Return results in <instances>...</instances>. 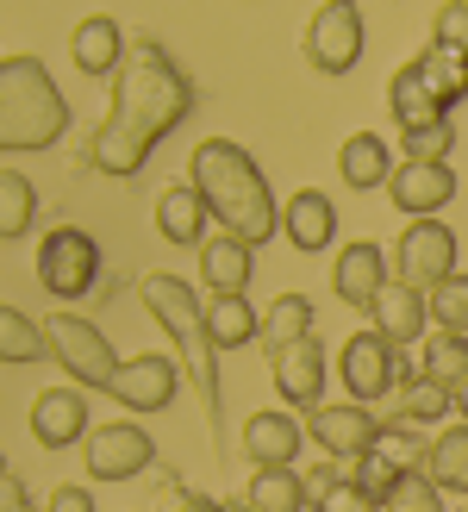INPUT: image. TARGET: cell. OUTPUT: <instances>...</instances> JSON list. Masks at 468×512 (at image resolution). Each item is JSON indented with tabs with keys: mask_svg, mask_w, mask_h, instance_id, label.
Instances as JSON below:
<instances>
[{
	"mask_svg": "<svg viewBox=\"0 0 468 512\" xmlns=\"http://www.w3.org/2000/svg\"><path fill=\"white\" fill-rule=\"evenodd\" d=\"M375 512H444V494H437L425 475H400V488L387 494Z\"/></svg>",
	"mask_w": 468,
	"mask_h": 512,
	"instance_id": "37",
	"label": "cell"
},
{
	"mask_svg": "<svg viewBox=\"0 0 468 512\" xmlns=\"http://www.w3.org/2000/svg\"><path fill=\"white\" fill-rule=\"evenodd\" d=\"M344 475H350V481H356V488H362V494H369L375 506H381L387 494H394V488H400V469H394V463H381V456H375V450H369V456H356V463H350Z\"/></svg>",
	"mask_w": 468,
	"mask_h": 512,
	"instance_id": "38",
	"label": "cell"
},
{
	"mask_svg": "<svg viewBox=\"0 0 468 512\" xmlns=\"http://www.w3.org/2000/svg\"><path fill=\"white\" fill-rule=\"evenodd\" d=\"M337 175H344V188H356V194L387 188L394 182V150H387L381 132H356V138H344V150H337Z\"/></svg>",
	"mask_w": 468,
	"mask_h": 512,
	"instance_id": "22",
	"label": "cell"
},
{
	"mask_svg": "<svg viewBox=\"0 0 468 512\" xmlns=\"http://www.w3.org/2000/svg\"><path fill=\"white\" fill-rule=\"evenodd\" d=\"M312 512H375V500L344 475V481H331L325 494H312Z\"/></svg>",
	"mask_w": 468,
	"mask_h": 512,
	"instance_id": "40",
	"label": "cell"
},
{
	"mask_svg": "<svg viewBox=\"0 0 468 512\" xmlns=\"http://www.w3.org/2000/svg\"><path fill=\"white\" fill-rule=\"evenodd\" d=\"M19 512H38V506H19Z\"/></svg>",
	"mask_w": 468,
	"mask_h": 512,
	"instance_id": "47",
	"label": "cell"
},
{
	"mask_svg": "<svg viewBox=\"0 0 468 512\" xmlns=\"http://www.w3.org/2000/svg\"><path fill=\"white\" fill-rule=\"evenodd\" d=\"M456 413H462V425H468V381L456 388Z\"/></svg>",
	"mask_w": 468,
	"mask_h": 512,
	"instance_id": "44",
	"label": "cell"
},
{
	"mask_svg": "<svg viewBox=\"0 0 468 512\" xmlns=\"http://www.w3.org/2000/svg\"><path fill=\"white\" fill-rule=\"evenodd\" d=\"M337 375H344V388L356 406H375L381 394L400 388V369H394V344L381 338V331H356V338L344 344V356H337Z\"/></svg>",
	"mask_w": 468,
	"mask_h": 512,
	"instance_id": "11",
	"label": "cell"
},
{
	"mask_svg": "<svg viewBox=\"0 0 468 512\" xmlns=\"http://www.w3.org/2000/svg\"><path fill=\"white\" fill-rule=\"evenodd\" d=\"M181 369L175 356H156V350H144V356H132V363H119V375H113V400L125 406V413H163V406L181 394Z\"/></svg>",
	"mask_w": 468,
	"mask_h": 512,
	"instance_id": "12",
	"label": "cell"
},
{
	"mask_svg": "<svg viewBox=\"0 0 468 512\" xmlns=\"http://www.w3.org/2000/svg\"><path fill=\"white\" fill-rule=\"evenodd\" d=\"M381 425L369 406H356V400H337V406H319V413H306V438L319 444L331 463H356V456H369L375 438H381Z\"/></svg>",
	"mask_w": 468,
	"mask_h": 512,
	"instance_id": "10",
	"label": "cell"
},
{
	"mask_svg": "<svg viewBox=\"0 0 468 512\" xmlns=\"http://www.w3.org/2000/svg\"><path fill=\"white\" fill-rule=\"evenodd\" d=\"M194 113V82L188 69H181L175 57L156 38H138L132 50H125V69L113 75V107L107 119L94 125V144L88 157L100 175H138L150 163V150L163 144L169 132H181V119Z\"/></svg>",
	"mask_w": 468,
	"mask_h": 512,
	"instance_id": "1",
	"label": "cell"
},
{
	"mask_svg": "<svg viewBox=\"0 0 468 512\" xmlns=\"http://www.w3.org/2000/svg\"><path fill=\"white\" fill-rule=\"evenodd\" d=\"M225 500H206V494H194V488H181V481H169L163 494H156V512H219Z\"/></svg>",
	"mask_w": 468,
	"mask_h": 512,
	"instance_id": "41",
	"label": "cell"
},
{
	"mask_svg": "<svg viewBox=\"0 0 468 512\" xmlns=\"http://www.w3.org/2000/svg\"><path fill=\"white\" fill-rule=\"evenodd\" d=\"M44 338H50V363L69 369L75 388H100V394H113V375H119V356L107 344V331H100L94 319L82 313H50L44 319Z\"/></svg>",
	"mask_w": 468,
	"mask_h": 512,
	"instance_id": "6",
	"label": "cell"
},
{
	"mask_svg": "<svg viewBox=\"0 0 468 512\" xmlns=\"http://www.w3.org/2000/svg\"><path fill=\"white\" fill-rule=\"evenodd\" d=\"M369 319H375V331L394 350H412V344H425L431 338V300L412 288V281H387V288L375 294V306H369Z\"/></svg>",
	"mask_w": 468,
	"mask_h": 512,
	"instance_id": "13",
	"label": "cell"
},
{
	"mask_svg": "<svg viewBox=\"0 0 468 512\" xmlns=\"http://www.w3.org/2000/svg\"><path fill=\"white\" fill-rule=\"evenodd\" d=\"M275 394L288 406H300V413H319L325 406V344L319 338L275 350Z\"/></svg>",
	"mask_w": 468,
	"mask_h": 512,
	"instance_id": "17",
	"label": "cell"
},
{
	"mask_svg": "<svg viewBox=\"0 0 468 512\" xmlns=\"http://www.w3.org/2000/svg\"><path fill=\"white\" fill-rule=\"evenodd\" d=\"M88 456V475L94 481H138L144 469H156V444L150 431L132 419H113V425H94V438L82 444Z\"/></svg>",
	"mask_w": 468,
	"mask_h": 512,
	"instance_id": "9",
	"label": "cell"
},
{
	"mask_svg": "<svg viewBox=\"0 0 468 512\" xmlns=\"http://www.w3.org/2000/svg\"><path fill=\"white\" fill-rule=\"evenodd\" d=\"M431 325L450 331V338H468V275H450L444 288H431Z\"/></svg>",
	"mask_w": 468,
	"mask_h": 512,
	"instance_id": "35",
	"label": "cell"
},
{
	"mask_svg": "<svg viewBox=\"0 0 468 512\" xmlns=\"http://www.w3.org/2000/svg\"><path fill=\"white\" fill-rule=\"evenodd\" d=\"M250 275H256V250L244 238H231V232H213L200 244V281H206V300H219V294H244L250 288Z\"/></svg>",
	"mask_w": 468,
	"mask_h": 512,
	"instance_id": "20",
	"label": "cell"
},
{
	"mask_svg": "<svg viewBox=\"0 0 468 512\" xmlns=\"http://www.w3.org/2000/svg\"><path fill=\"white\" fill-rule=\"evenodd\" d=\"M394 275L412 281L419 294L444 288V281L456 275V232L444 219H412L400 232V244H394Z\"/></svg>",
	"mask_w": 468,
	"mask_h": 512,
	"instance_id": "8",
	"label": "cell"
},
{
	"mask_svg": "<svg viewBox=\"0 0 468 512\" xmlns=\"http://www.w3.org/2000/svg\"><path fill=\"white\" fill-rule=\"evenodd\" d=\"M306 450V425L281 406H256L244 419V456L250 469H294V456Z\"/></svg>",
	"mask_w": 468,
	"mask_h": 512,
	"instance_id": "14",
	"label": "cell"
},
{
	"mask_svg": "<svg viewBox=\"0 0 468 512\" xmlns=\"http://www.w3.org/2000/svg\"><path fill=\"white\" fill-rule=\"evenodd\" d=\"M406 394V425H437V419H450V406H456V388H444V381H431V375H419V381H412V388H400Z\"/></svg>",
	"mask_w": 468,
	"mask_h": 512,
	"instance_id": "34",
	"label": "cell"
},
{
	"mask_svg": "<svg viewBox=\"0 0 468 512\" xmlns=\"http://www.w3.org/2000/svg\"><path fill=\"white\" fill-rule=\"evenodd\" d=\"M32 438L44 450H69V444H88L94 425H88V394L82 388H44L32 400Z\"/></svg>",
	"mask_w": 468,
	"mask_h": 512,
	"instance_id": "16",
	"label": "cell"
},
{
	"mask_svg": "<svg viewBox=\"0 0 468 512\" xmlns=\"http://www.w3.org/2000/svg\"><path fill=\"white\" fill-rule=\"evenodd\" d=\"M7 475H13V469H7V456H0V481H7Z\"/></svg>",
	"mask_w": 468,
	"mask_h": 512,
	"instance_id": "46",
	"label": "cell"
},
{
	"mask_svg": "<svg viewBox=\"0 0 468 512\" xmlns=\"http://www.w3.org/2000/svg\"><path fill=\"white\" fill-rule=\"evenodd\" d=\"M419 363L431 381H444V388H462L468 381V338H450V331H431L419 344Z\"/></svg>",
	"mask_w": 468,
	"mask_h": 512,
	"instance_id": "32",
	"label": "cell"
},
{
	"mask_svg": "<svg viewBox=\"0 0 468 512\" xmlns=\"http://www.w3.org/2000/svg\"><path fill=\"white\" fill-rule=\"evenodd\" d=\"M312 319H319V306H312L306 294H275V306L263 313V344H269V356L288 350V344H300V338H319Z\"/></svg>",
	"mask_w": 468,
	"mask_h": 512,
	"instance_id": "27",
	"label": "cell"
},
{
	"mask_svg": "<svg viewBox=\"0 0 468 512\" xmlns=\"http://www.w3.org/2000/svg\"><path fill=\"white\" fill-rule=\"evenodd\" d=\"M300 44H306V63L319 75H350L362 63V50H369V19H362V7H350V0H331V7L312 13Z\"/></svg>",
	"mask_w": 468,
	"mask_h": 512,
	"instance_id": "7",
	"label": "cell"
},
{
	"mask_svg": "<svg viewBox=\"0 0 468 512\" xmlns=\"http://www.w3.org/2000/svg\"><path fill=\"white\" fill-rule=\"evenodd\" d=\"M412 69L425 75V88L444 100V107H456V100H468V57H450V50H419V57H412Z\"/></svg>",
	"mask_w": 468,
	"mask_h": 512,
	"instance_id": "31",
	"label": "cell"
},
{
	"mask_svg": "<svg viewBox=\"0 0 468 512\" xmlns=\"http://www.w3.org/2000/svg\"><path fill=\"white\" fill-rule=\"evenodd\" d=\"M281 232H288V244L294 250H325L331 238H337V207H331V194H319V188H300L288 207H281Z\"/></svg>",
	"mask_w": 468,
	"mask_h": 512,
	"instance_id": "21",
	"label": "cell"
},
{
	"mask_svg": "<svg viewBox=\"0 0 468 512\" xmlns=\"http://www.w3.org/2000/svg\"><path fill=\"white\" fill-rule=\"evenodd\" d=\"M69 132V100L44 57H0V157H38Z\"/></svg>",
	"mask_w": 468,
	"mask_h": 512,
	"instance_id": "3",
	"label": "cell"
},
{
	"mask_svg": "<svg viewBox=\"0 0 468 512\" xmlns=\"http://www.w3.org/2000/svg\"><path fill=\"white\" fill-rule=\"evenodd\" d=\"M188 188L206 200V213L219 219V232L244 238L250 250L269 244V238L281 232L275 188H269L263 163H256L244 144H231V138H206V144H194V157H188Z\"/></svg>",
	"mask_w": 468,
	"mask_h": 512,
	"instance_id": "2",
	"label": "cell"
},
{
	"mask_svg": "<svg viewBox=\"0 0 468 512\" xmlns=\"http://www.w3.org/2000/svg\"><path fill=\"white\" fill-rule=\"evenodd\" d=\"M306 494H312V481H306L300 469H256L250 488H244V500H250L256 512H300Z\"/></svg>",
	"mask_w": 468,
	"mask_h": 512,
	"instance_id": "29",
	"label": "cell"
},
{
	"mask_svg": "<svg viewBox=\"0 0 468 512\" xmlns=\"http://www.w3.org/2000/svg\"><path fill=\"white\" fill-rule=\"evenodd\" d=\"M206 219H213V213H206V200L188 182L156 194V232H163V244H194L200 250L206 244Z\"/></svg>",
	"mask_w": 468,
	"mask_h": 512,
	"instance_id": "24",
	"label": "cell"
},
{
	"mask_svg": "<svg viewBox=\"0 0 468 512\" xmlns=\"http://www.w3.org/2000/svg\"><path fill=\"white\" fill-rule=\"evenodd\" d=\"M50 356V338H44V319H32V313H19V306H0V363H13V369H25V363H44Z\"/></svg>",
	"mask_w": 468,
	"mask_h": 512,
	"instance_id": "28",
	"label": "cell"
},
{
	"mask_svg": "<svg viewBox=\"0 0 468 512\" xmlns=\"http://www.w3.org/2000/svg\"><path fill=\"white\" fill-rule=\"evenodd\" d=\"M394 281V269H387V250L369 244V238H356L337 250V269H331V288L344 306H375V294Z\"/></svg>",
	"mask_w": 468,
	"mask_h": 512,
	"instance_id": "18",
	"label": "cell"
},
{
	"mask_svg": "<svg viewBox=\"0 0 468 512\" xmlns=\"http://www.w3.org/2000/svg\"><path fill=\"white\" fill-rule=\"evenodd\" d=\"M19 506H25V481L7 475V481H0V512H19Z\"/></svg>",
	"mask_w": 468,
	"mask_h": 512,
	"instance_id": "43",
	"label": "cell"
},
{
	"mask_svg": "<svg viewBox=\"0 0 468 512\" xmlns=\"http://www.w3.org/2000/svg\"><path fill=\"white\" fill-rule=\"evenodd\" d=\"M44 512H94V494H88V488H75V481H69V488H57V494L44 500Z\"/></svg>",
	"mask_w": 468,
	"mask_h": 512,
	"instance_id": "42",
	"label": "cell"
},
{
	"mask_svg": "<svg viewBox=\"0 0 468 512\" xmlns=\"http://www.w3.org/2000/svg\"><path fill=\"white\" fill-rule=\"evenodd\" d=\"M431 44H437V50H450V57H468V0H450V7H437Z\"/></svg>",
	"mask_w": 468,
	"mask_h": 512,
	"instance_id": "39",
	"label": "cell"
},
{
	"mask_svg": "<svg viewBox=\"0 0 468 512\" xmlns=\"http://www.w3.org/2000/svg\"><path fill=\"white\" fill-rule=\"evenodd\" d=\"M125 32H119V19L113 13H88L82 25H75V38H69V57L82 75H94V82H107V75L125 69Z\"/></svg>",
	"mask_w": 468,
	"mask_h": 512,
	"instance_id": "19",
	"label": "cell"
},
{
	"mask_svg": "<svg viewBox=\"0 0 468 512\" xmlns=\"http://www.w3.org/2000/svg\"><path fill=\"white\" fill-rule=\"evenodd\" d=\"M400 150H406V163H450V150H456V119L425 125V132H400Z\"/></svg>",
	"mask_w": 468,
	"mask_h": 512,
	"instance_id": "36",
	"label": "cell"
},
{
	"mask_svg": "<svg viewBox=\"0 0 468 512\" xmlns=\"http://www.w3.org/2000/svg\"><path fill=\"white\" fill-rule=\"evenodd\" d=\"M387 200L406 213V219H431L456 200V169L450 163H394V182H387Z\"/></svg>",
	"mask_w": 468,
	"mask_h": 512,
	"instance_id": "15",
	"label": "cell"
},
{
	"mask_svg": "<svg viewBox=\"0 0 468 512\" xmlns=\"http://www.w3.org/2000/svg\"><path fill=\"white\" fill-rule=\"evenodd\" d=\"M425 438H419V425H406V419H387L381 425V438H375V456H381V463H394L400 475H419L425 469Z\"/></svg>",
	"mask_w": 468,
	"mask_h": 512,
	"instance_id": "33",
	"label": "cell"
},
{
	"mask_svg": "<svg viewBox=\"0 0 468 512\" xmlns=\"http://www.w3.org/2000/svg\"><path fill=\"white\" fill-rule=\"evenodd\" d=\"M138 294H144V306H150V319L181 344V369L194 375V388H200V400H206V419H213V450H219V363H213L219 350H213V338H206V300H200L181 275H163V269L144 275Z\"/></svg>",
	"mask_w": 468,
	"mask_h": 512,
	"instance_id": "4",
	"label": "cell"
},
{
	"mask_svg": "<svg viewBox=\"0 0 468 512\" xmlns=\"http://www.w3.org/2000/svg\"><path fill=\"white\" fill-rule=\"evenodd\" d=\"M437 494H468V425L437 431L431 450H425V469H419Z\"/></svg>",
	"mask_w": 468,
	"mask_h": 512,
	"instance_id": "26",
	"label": "cell"
},
{
	"mask_svg": "<svg viewBox=\"0 0 468 512\" xmlns=\"http://www.w3.org/2000/svg\"><path fill=\"white\" fill-rule=\"evenodd\" d=\"M38 288L57 300L63 313L75 300L107 288V256H100L94 232H82V225H50L44 244H38Z\"/></svg>",
	"mask_w": 468,
	"mask_h": 512,
	"instance_id": "5",
	"label": "cell"
},
{
	"mask_svg": "<svg viewBox=\"0 0 468 512\" xmlns=\"http://www.w3.org/2000/svg\"><path fill=\"white\" fill-rule=\"evenodd\" d=\"M206 338H213V350H244L263 338V313L244 294H219L206 300Z\"/></svg>",
	"mask_w": 468,
	"mask_h": 512,
	"instance_id": "25",
	"label": "cell"
},
{
	"mask_svg": "<svg viewBox=\"0 0 468 512\" xmlns=\"http://www.w3.org/2000/svg\"><path fill=\"white\" fill-rule=\"evenodd\" d=\"M219 512H256V506H250V500H225Z\"/></svg>",
	"mask_w": 468,
	"mask_h": 512,
	"instance_id": "45",
	"label": "cell"
},
{
	"mask_svg": "<svg viewBox=\"0 0 468 512\" xmlns=\"http://www.w3.org/2000/svg\"><path fill=\"white\" fill-rule=\"evenodd\" d=\"M387 107H394L400 132H425V125H444V119H450V107L425 88V75L412 69V63L394 69V82H387Z\"/></svg>",
	"mask_w": 468,
	"mask_h": 512,
	"instance_id": "23",
	"label": "cell"
},
{
	"mask_svg": "<svg viewBox=\"0 0 468 512\" xmlns=\"http://www.w3.org/2000/svg\"><path fill=\"white\" fill-rule=\"evenodd\" d=\"M32 219H38L32 175H25V169H0V244L25 238V232H32Z\"/></svg>",
	"mask_w": 468,
	"mask_h": 512,
	"instance_id": "30",
	"label": "cell"
}]
</instances>
